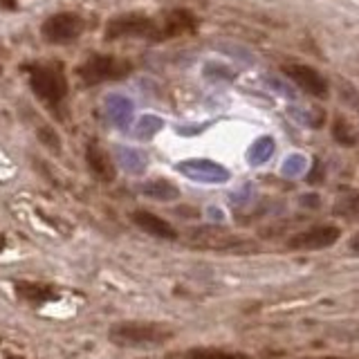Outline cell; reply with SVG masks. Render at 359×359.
<instances>
[{
	"instance_id": "obj_1",
	"label": "cell",
	"mask_w": 359,
	"mask_h": 359,
	"mask_svg": "<svg viewBox=\"0 0 359 359\" xmlns=\"http://www.w3.org/2000/svg\"><path fill=\"white\" fill-rule=\"evenodd\" d=\"M175 339V328L162 321H117L108 328V341L117 348H162Z\"/></svg>"
},
{
	"instance_id": "obj_2",
	"label": "cell",
	"mask_w": 359,
	"mask_h": 359,
	"mask_svg": "<svg viewBox=\"0 0 359 359\" xmlns=\"http://www.w3.org/2000/svg\"><path fill=\"white\" fill-rule=\"evenodd\" d=\"M29 88L43 106L54 112H61V106L67 97V79L59 63H32L27 65Z\"/></svg>"
},
{
	"instance_id": "obj_3",
	"label": "cell",
	"mask_w": 359,
	"mask_h": 359,
	"mask_svg": "<svg viewBox=\"0 0 359 359\" xmlns=\"http://www.w3.org/2000/svg\"><path fill=\"white\" fill-rule=\"evenodd\" d=\"M106 41H121V39H142L149 43L166 41V34L160 18L146 16V14H121L112 16L106 22L104 32Z\"/></svg>"
},
{
	"instance_id": "obj_4",
	"label": "cell",
	"mask_w": 359,
	"mask_h": 359,
	"mask_svg": "<svg viewBox=\"0 0 359 359\" xmlns=\"http://www.w3.org/2000/svg\"><path fill=\"white\" fill-rule=\"evenodd\" d=\"M133 61L121 59V56H112V54H93L88 56L83 63L76 65V76L81 86L93 88L101 86L108 81H121V79L130 76L133 72Z\"/></svg>"
},
{
	"instance_id": "obj_5",
	"label": "cell",
	"mask_w": 359,
	"mask_h": 359,
	"mask_svg": "<svg viewBox=\"0 0 359 359\" xmlns=\"http://www.w3.org/2000/svg\"><path fill=\"white\" fill-rule=\"evenodd\" d=\"M83 34V18L74 11H59L43 20L41 36L48 45H70Z\"/></svg>"
},
{
	"instance_id": "obj_6",
	"label": "cell",
	"mask_w": 359,
	"mask_h": 359,
	"mask_svg": "<svg viewBox=\"0 0 359 359\" xmlns=\"http://www.w3.org/2000/svg\"><path fill=\"white\" fill-rule=\"evenodd\" d=\"M339 238H341V229L332 222H323V224H312V227L290 236L285 247L290 252H319V250H328Z\"/></svg>"
},
{
	"instance_id": "obj_7",
	"label": "cell",
	"mask_w": 359,
	"mask_h": 359,
	"mask_svg": "<svg viewBox=\"0 0 359 359\" xmlns=\"http://www.w3.org/2000/svg\"><path fill=\"white\" fill-rule=\"evenodd\" d=\"M283 74L290 79V81H294L303 93L314 97V99H328L330 95V83L328 79H325L319 70H314L312 65H306V63H285L283 67Z\"/></svg>"
},
{
	"instance_id": "obj_8",
	"label": "cell",
	"mask_w": 359,
	"mask_h": 359,
	"mask_svg": "<svg viewBox=\"0 0 359 359\" xmlns=\"http://www.w3.org/2000/svg\"><path fill=\"white\" fill-rule=\"evenodd\" d=\"M11 290H14V294L20 303H25V306H32V308L45 306V303H54L61 299L59 287L52 283H45V280L16 278L14 283H11Z\"/></svg>"
},
{
	"instance_id": "obj_9",
	"label": "cell",
	"mask_w": 359,
	"mask_h": 359,
	"mask_svg": "<svg viewBox=\"0 0 359 359\" xmlns=\"http://www.w3.org/2000/svg\"><path fill=\"white\" fill-rule=\"evenodd\" d=\"M243 243L238 236L229 233L222 227H198L189 233V247H196V250H229Z\"/></svg>"
},
{
	"instance_id": "obj_10",
	"label": "cell",
	"mask_w": 359,
	"mask_h": 359,
	"mask_svg": "<svg viewBox=\"0 0 359 359\" xmlns=\"http://www.w3.org/2000/svg\"><path fill=\"white\" fill-rule=\"evenodd\" d=\"M130 220L135 227L142 229L144 233L153 236L157 241H177V229L168 220H164L162 216H157L153 211L137 209L130 213Z\"/></svg>"
},
{
	"instance_id": "obj_11",
	"label": "cell",
	"mask_w": 359,
	"mask_h": 359,
	"mask_svg": "<svg viewBox=\"0 0 359 359\" xmlns=\"http://www.w3.org/2000/svg\"><path fill=\"white\" fill-rule=\"evenodd\" d=\"M86 164H88V171L93 173V177L99 180V182H112V180L117 177L115 162H112V157L108 155L104 146L97 142H90L86 146Z\"/></svg>"
},
{
	"instance_id": "obj_12",
	"label": "cell",
	"mask_w": 359,
	"mask_h": 359,
	"mask_svg": "<svg viewBox=\"0 0 359 359\" xmlns=\"http://www.w3.org/2000/svg\"><path fill=\"white\" fill-rule=\"evenodd\" d=\"M164 359H252V357L243 351H229V348L194 346V348H184V351L168 353Z\"/></svg>"
},
{
	"instance_id": "obj_13",
	"label": "cell",
	"mask_w": 359,
	"mask_h": 359,
	"mask_svg": "<svg viewBox=\"0 0 359 359\" xmlns=\"http://www.w3.org/2000/svg\"><path fill=\"white\" fill-rule=\"evenodd\" d=\"M162 20V27L166 39H173V36H182V34H189L198 27V18L191 14L187 9H171V11H164L160 16Z\"/></svg>"
},
{
	"instance_id": "obj_14",
	"label": "cell",
	"mask_w": 359,
	"mask_h": 359,
	"mask_svg": "<svg viewBox=\"0 0 359 359\" xmlns=\"http://www.w3.org/2000/svg\"><path fill=\"white\" fill-rule=\"evenodd\" d=\"M332 137L337 144H341V146H357L359 133L351 126V123H348V119L337 117L332 123Z\"/></svg>"
},
{
	"instance_id": "obj_15",
	"label": "cell",
	"mask_w": 359,
	"mask_h": 359,
	"mask_svg": "<svg viewBox=\"0 0 359 359\" xmlns=\"http://www.w3.org/2000/svg\"><path fill=\"white\" fill-rule=\"evenodd\" d=\"M334 213L337 216H344V218H359V196L341 200L339 205L334 207Z\"/></svg>"
},
{
	"instance_id": "obj_16",
	"label": "cell",
	"mask_w": 359,
	"mask_h": 359,
	"mask_svg": "<svg viewBox=\"0 0 359 359\" xmlns=\"http://www.w3.org/2000/svg\"><path fill=\"white\" fill-rule=\"evenodd\" d=\"M39 140H41V144H45L48 146L50 151H54V153H59L61 151V140H59V135H56L52 128H39Z\"/></svg>"
},
{
	"instance_id": "obj_17",
	"label": "cell",
	"mask_w": 359,
	"mask_h": 359,
	"mask_svg": "<svg viewBox=\"0 0 359 359\" xmlns=\"http://www.w3.org/2000/svg\"><path fill=\"white\" fill-rule=\"evenodd\" d=\"M18 5H20V0H0V7L5 11H16Z\"/></svg>"
},
{
	"instance_id": "obj_18",
	"label": "cell",
	"mask_w": 359,
	"mask_h": 359,
	"mask_svg": "<svg viewBox=\"0 0 359 359\" xmlns=\"http://www.w3.org/2000/svg\"><path fill=\"white\" fill-rule=\"evenodd\" d=\"M348 250H351L353 254H357V256H359V231L353 236L351 241H348Z\"/></svg>"
},
{
	"instance_id": "obj_19",
	"label": "cell",
	"mask_w": 359,
	"mask_h": 359,
	"mask_svg": "<svg viewBox=\"0 0 359 359\" xmlns=\"http://www.w3.org/2000/svg\"><path fill=\"white\" fill-rule=\"evenodd\" d=\"M7 245H9V241H7V236L0 231V252H5L7 250Z\"/></svg>"
},
{
	"instance_id": "obj_20",
	"label": "cell",
	"mask_w": 359,
	"mask_h": 359,
	"mask_svg": "<svg viewBox=\"0 0 359 359\" xmlns=\"http://www.w3.org/2000/svg\"><path fill=\"white\" fill-rule=\"evenodd\" d=\"M5 359H25V357H20V355H5Z\"/></svg>"
},
{
	"instance_id": "obj_21",
	"label": "cell",
	"mask_w": 359,
	"mask_h": 359,
	"mask_svg": "<svg viewBox=\"0 0 359 359\" xmlns=\"http://www.w3.org/2000/svg\"><path fill=\"white\" fill-rule=\"evenodd\" d=\"M0 74H3V65H0Z\"/></svg>"
}]
</instances>
